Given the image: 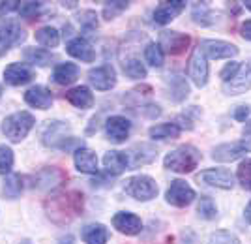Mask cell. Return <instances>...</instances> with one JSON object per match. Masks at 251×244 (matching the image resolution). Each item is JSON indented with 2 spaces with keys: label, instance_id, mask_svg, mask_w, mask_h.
<instances>
[{
  "label": "cell",
  "instance_id": "obj_1",
  "mask_svg": "<svg viewBox=\"0 0 251 244\" xmlns=\"http://www.w3.org/2000/svg\"><path fill=\"white\" fill-rule=\"evenodd\" d=\"M81 211H83V195L79 191L56 193L47 203L49 218H52L54 222H70Z\"/></svg>",
  "mask_w": 251,
  "mask_h": 244
},
{
  "label": "cell",
  "instance_id": "obj_2",
  "mask_svg": "<svg viewBox=\"0 0 251 244\" xmlns=\"http://www.w3.org/2000/svg\"><path fill=\"white\" fill-rule=\"evenodd\" d=\"M201 162V152L191 145H182L176 147L175 150H171L165 160H163V165L165 169L175 171V173H191L193 169H197Z\"/></svg>",
  "mask_w": 251,
  "mask_h": 244
},
{
  "label": "cell",
  "instance_id": "obj_3",
  "mask_svg": "<svg viewBox=\"0 0 251 244\" xmlns=\"http://www.w3.org/2000/svg\"><path fill=\"white\" fill-rule=\"evenodd\" d=\"M36 124V118L28 111H21V113H13L10 117L4 118L2 122V132L4 136L13 141V143H21L23 139L30 134V130Z\"/></svg>",
  "mask_w": 251,
  "mask_h": 244
},
{
  "label": "cell",
  "instance_id": "obj_4",
  "mask_svg": "<svg viewBox=\"0 0 251 244\" xmlns=\"http://www.w3.org/2000/svg\"><path fill=\"white\" fill-rule=\"evenodd\" d=\"M124 191L127 195H131L133 199L139 201H150L157 195V182L148 177V175H135V177H129L124 182Z\"/></svg>",
  "mask_w": 251,
  "mask_h": 244
},
{
  "label": "cell",
  "instance_id": "obj_5",
  "mask_svg": "<svg viewBox=\"0 0 251 244\" xmlns=\"http://www.w3.org/2000/svg\"><path fill=\"white\" fill-rule=\"evenodd\" d=\"M25 40H26V32L19 23L13 19L0 21V56H4L13 45H21Z\"/></svg>",
  "mask_w": 251,
  "mask_h": 244
},
{
  "label": "cell",
  "instance_id": "obj_6",
  "mask_svg": "<svg viewBox=\"0 0 251 244\" xmlns=\"http://www.w3.org/2000/svg\"><path fill=\"white\" fill-rule=\"evenodd\" d=\"M165 199H167L169 205L178 207V209H184V207H188V205L193 203V199H195V190L186 181L176 179V181L171 182L167 193H165Z\"/></svg>",
  "mask_w": 251,
  "mask_h": 244
},
{
  "label": "cell",
  "instance_id": "obj_7",
  "mask_svg": "<svg viewBox=\"0 0 251 244\" xmlns=\"http://www.w3.org/2000/svg\"><path fill=\"white\" fill-rule=\"evenodd\" d=\"M197 181L212 186V188H220V190H230L234 186V177L232 173L223 167H216V169H206L201 171L197 175Z\"/></svg>",
  "mask_w": 251,
  "mask_h": 244
},
{
  "label": "cell",
  "instance_id": "obj_8",
  "mask_svg": "<svg viewBox=\"0 0 251 244\" xmlns=\"http://www.w3.org/2000/svg\"><path fill=\"white\" fill-rule=\"evenodd\" d=\"M188 74L189 79L199 88L206 86V83H208V64H206V56H204V53L201 51L199 47L193 51L191 58H189Z\"/></svg>",
  "mask_w": 251,
  "mask_h": 244
},
{
  "label": "cell",
  "instance_id": "obj_9",
  "mask_svg": "<svg viewBox=\"0 0 251 244\" xmlns=\"http://www.w3.org/2000/svg\"><path fill=\"white\" fill-rule=\"evenodd\" d=\"M88 81L90 85L94 86L96 90H111L113 86L116 85V72L111 64H103V66H98V68H92L88 72Z\"/></svg>",
  "mask_w": 251,
  "mask_h": 244
},
{
  "label": "cell",
  "instance_id": "obj_10",
  "mask_svg": "<svg viewBox=\"0 0 251 244\" xmlns=\"http://www.w3.org/2000/svg\"><path fill=\"white\" fill-rule=\"evenodd\" d=\"M124 154L127 160V167H139V165H147L150 162H154L157 156V150L150 143H137Z\"/></svg>",
  "mask_w": 251,
  "mask_h": 244
},
{
  "label": "cell",
  "instance_id": "obj_11",
  "mask_svg": "<svg viewBox=\"0 0 251 244\" xmlns=\"http://www.w3.org/2000/svg\"><path fill=\"white\" fill-rule=\"evenodd\" d=\"M199 49L204 56L210 58H232L238 54V47L234 43L223 42V40H202Z\"/></svg>",
  "mask_w": 251,
  "mask_h": 244
},
{
  "label": "cell",
  "instance_id": "obj_12",
  "mask_svg": "<svg viewBox=\"0 0 251 244\" xmlns=\"http://www.w3.org/2000/svg\"><path fill=\"white\" fill-rule=\"evenodd\" d=\"M189 45V36L182 32L163 30L159 36V47L169 54H180Z\"/></svg>",
  "mask_w": 251,
  "mask_h": 244
},
{
  "label": "cell",
  "instance_id": "obj_13",
  "mask_svg": "<svg viewBox=\"0 0 251 244\" xmlns=\"http://www.w3.org/2000/svg\"><path fill=\"white\" fill-rule=\"evenodd\" d=\"M129 130H131V122L126 117L115 115V117L107 118L105 122V132H107V137L111 143H124L127 136H129Z\"/></svg>",
  "mask_w": 251,
  "mask_h": 244
},
{
  "label": "cell",
  "instance_id": "obj_14",
  "mask_svg": "<svg viewBox=\"0 0 251 244\" xmlns=\"http://www.w3.org/2000/svg\"><path fill=\"white\" fill-rule=\"evenodd\" d=\"M250 88H251V66L244 62V66H240V72L234 75V79H230L229 83L223 85V92L229 96H238V94H244Z\"/></svg>",
  "mask_w": 251,
  "mask_h": 244
},
{
  "label": "cell",
  "instance_id": "obj_15",
  "mask_svg": "<svg viewBox=\"0 0 251 244\" xmlns=\"http://www.w3.org/2000/svg\"><path fill=\"white\" fill-rule=\"evenodd\" d=\"M68 132H70V128L66 126L64 122H58V120L49 122L47 128H45V132L42 134L43 145L54 147V149H62V145L70 139V137H66Z\"/></svg>",
  "mask_w": 251,
  "mask_h": 244
},
{
  "label": "cell",
  "instance_id": "obj_16",
  "mask_svg": "<svg viewBox=\"0 0 251 244\" xmlns=\"http://www.w3.org/2000/svg\"><path fill=\"white\" fill-rule=\"evenodd\" d=\"M184 10H186V2L184 0L161 2L156 10H154V23H157V25H167L175 17H178Z\"/></svg>",
  "mask_w": 251,
  "mask_h": 244
},
{
  "label": "cell",
  "instance_id": "obj_17",
  "mask_svg": "<svg viewBox=\"0 0 251 244\" xmlns=\"http://www.w3.org/2000/svg\"><path fill=\"white\" fill-rule=\"evenodd\" d=\"M4 79L6 83L11 86H21L30 83L34 79V70L25 66V64H10L6 70H4Z\"/></svg>",
  "mask_w": 251,
  "mask_h": 244
},
{
  "label": "cell",
  "instance_id": "obj_18",
  "mask_svg": "<svg viewBox=\"0 0 251 244\" xmlns=\"http://www.w3.org/2000/svg\"><path fill=\"white\" fill-rule=\"evenodd\" d=\"M246 152H250V149L244 145V141L242 143H223L220 147H216L214 152H212V158L216 160V162H234V160H238L240 156H244Z\"/></svg>",
  "mask_w": 251,
  "mask_h": 244
},
{
  "label": "cell",
  "instance_id": "obj_19",
  "mask_svg": "<svg viewBox=\"0 0 251 244\" xmlns=\"http://www.w3.org/2000/svg\"><path fill=\"white\" fill-rule=\"evenodd\" d=\"M113 225H115V229H118L124 235H137L143 229L141 218L131 213H116L113 216Z\"/></svg>",
  "mask_w": 251,
  "mask_h": 244
},
{
  "label": "cell",
  "instance_id": "obj_20",
  "mask_svg": "<svg viewBox=\"0 0 251 244\" xmlns=\"http://www.w3.org/2000/svg\"><path fill=\"white\" fill-rule=\"evenodd\" d=\"M25 102L30 107H36V109H49L52 106V94L49 88H45L42 85H36L30 86L25 92Z\"/></svg>",
  "mask_w": 251,
  "mask_h": 244
},
{
  "label": "cell",
  "instance_id": "obj_21",
  "mask_svg": "<svg viewBox=\"0 0 251 244\" xmlns=\"http://www.w3.org/2000/svg\"><path fill=\"white\" fill-rule=\"evenodd\" d=\"M68 53L74 58H79L83 62H94L96 60V51L92 47V43L84 38H74L68 43Z\"/></svg>",
  "mask_w": 251,
  "mask_h": 244
},
{
  "label": "cell",
  "instance_id": "obj_22",
  "mask_svg": "<svg viewBox=\"0 0 251 244\" xmlns=\"http://www.w3.org/2000/svg\"><path fill=\"white\" fill-rule=\"evenodd\" d=\"M167 96L171 102L180 104L189 96V85L184 75H171L167 81Z\"/></svg>",
  "mask_w": 251,
  "mask_h": 244
},
{
  "label": "cell",
  "instance_id": "obj_23",
  "mask_svg": "<svg viewBox=\"0 0 251 244\" xmlns=\"http://www.w3.org/2000/svg\"><path fill=\"white\" fill-rule=\"evenodd\" d=\"M75 167L81 173H98V156L94 150L86 149V147H79L74 154Z\"/></svg>",
  "mask_w": 251,
  "mask_h": 244
},
{
  "label": "cell",
  "instance_id": "obj_24",
  "mask_svg": "<svg viewBox=\"0 0 251 244\" xmlns=\"http://www.w3.org/2000/svg\"><path fill=\"white\" fill-rule=\"evenodd\" d=\"M66 100L77 109H90L94 106V94L90 92L88 86H75L66 92Z\"/></svg>",
  "mask_w": 251,
  "mask_h": 244
},
{
  "label": "cell",
  "instance_id": "obj_25",
  "mask_svg": "<svg viewBox=\"0 0 251 244\" xmlns=\"http://www.w3.org/2000/svg\"><path fill=\"white\" fill-rule=\"evenodd\" d=\"M191 17L201 27H210V25H216V23L220 21V15L216 11L210 10L208 2H193Z\"/></svg>",
  "mask_w": 251,
  "mask_h": 244
},
{
  "label": "cell",
  "instance_id": "obj_26",
  "mask_svg": "<svg viewBox=\"0 0 251 244\" xmlns=\"http://www.w3.org/2000/svg\"><path fill=\"white\" fill-rule=\"evenodd\" d=\"M81 237L86 244H105L109 241V229L103 223H88L83 227Z\"/></svg>",
  "mask_w": 251,
  "mask_h": 244
},
{
  "label": "cell",
  "instance_id": "obj_27",
  "mask_svg": "<svg viewBox=\"0 0 251 244\" xmlns=\"http://www.w3.org/2000/svg\"><path fill=\"white\" fill-rule=\"evenodd\" d=\"M77 77H79V68H77V64H74V62L58 64V66L54 68V72H52V79H54V83H58V85H72Z\"/></svg>",
  "mask_w": 251,
  "mask_h": 244
},
{
  "label": "cell",
  "instance_id": "obj_28",
  "mask_svg": "<svg viewBox=\"0 0 251 244\" xmlns=\"http://www.w3.org/2000/svg\"><path fill=\"white\" fill-rule=\"evenodd\" d=\"M23 58L25 62L36 64V66H51V62L56 60V56L49 53L47 49H36V47H26L23 51Z\"/></svg>",
  "mask_w": 251,
  "mask_h": 244
},
{
  "label": "cell",
  "instance_id": "obj_29",
  "mask_svg": "<svg viewBox=\"0 0 251 244\" xmlns=\"http://www.w3.org/2000/svg\"><path fill=\"white\" fill-rule=\"evenodd\" d=\"M103 165L109 175H120L122 171L127 167V160H126L124 152L118 150H111L103 156Z\"/></svg>",
  "mask_w": 251,
  "mask_h": 244
},
{
  "label": "cell",
  "instance_id": "obj_30",
  "mask_svg": "<svg viewBox=\"0 0 251 244\" xmlns=\"http://www.w3.org/2000/svg\"><path fill=\"white\" fill-rule=\"evenodd\" d=\"M148 136L152 139H176L180 136V128L175 122H165V124H156L148 130Z\"/></svg>",
  "mask_w": 251,
  "mask_h": 244
},
{
  "label": "cell",
  "instance_id": "obj_31",
  "mask_svg": "<svg viewBox=\"0 0 251 244\" xmlns=\"http://www.w3.org/2000/svg\"><path fill=\"white\" fill-rule=\"evenodd\" d=\"M36 42L43 47H56L60 43V34L54 27H42L36 30Z\"/></svg>",
  "mask_w": 251,
  "mask_h": 244
},
{
  "label": "cell",
  "instance_id": "obj_32",
  "mask_svg": "<svg viewBox=\"0 0 251 244\" xmlns=\"http://www.w3.org/2000/svg\"><path fill=\"white\" fill-rule=\"evenodd\" d=\"M64 175L54 167H47L38 175V186L40 188H54L56 184H60Z\"/></svg>",
  "mask_w": 251,
  "mask_h": 244
},
{
  "label": "cell",
  "instance_id": "obj_33",
  "mask_svg": "<svg viewBox=\"0 0 251 244\" xmlns=\"http://www.w3.org/2000/svg\"><path fill=\"white\" fill-rule=\"evenodd\" d=\"M124 74L129 77V79H145L147 77V68H145V64L141 62L139 58L135 56H131V58H127L124 60Z\"/></svg>",
  "mask_w": 251,
  "mask_h": 244
},
{
  "label": "cell",
  "instance_id": "obj_34",
  "mask_svg": "<svg viewBox=\"0 0 251 244\" xmlns=\"http://www.w3.org/2000/svg\"><path fill=\"white\" fill-rule=\"evenodd\" d=\"M23 191V179L19 175H8L6 181H4V195L10 197V199H15L19 197Z\"/></svg>",
  "mask_w": 251,
  "mask_h": 244
},
{
  "label": "cell",
  "instance_id": "obj_35",
  "mask_svg": "<svg viewBox=\"0 0 251 244\" xmlns=\"http://www.w3.org/2000/svg\"><path fill=\"white\" fill-rule=\"evenodd\" d=\"M145 58L152 68H161L163 66V49L159 47V43H148L145 49Z\"/></svg>",
  "mask_w": 251,
  "mask_h": 244
},
{
  "label": "cell",
  "instance_id": "obj_36",
  "mask_svg": "<svg viewBox=\"0 0 251 244\" xmlns=\"http://www.w3.org/2000/svg\"><path fill=\"white\" fill-rule=\"evenodd\" d=\"M129 8V2L126 0H113V2H105L103 6V17L107 21H113L120 13H124Z\"/></svg>",
  "mask_w": 251,
  "mask_h": 244
},
{
  "label": "cell",
  "instance_id": "obj_37",
  "mask_svg": "<svg viewBox=\"0 0 251 244\" xmlns=\"http://www.w3.org/2000/svg\"><path fill=\"white\" fill-rule=\"evenodd\" d=\"M197 213H199V216L204 218V220H214L216 214H218L216 203L212 201L210 197H206V195H202L199 199V205H197Z\"/></svg>",
  "mask_w": 251,
  "mask_h": 244
},
{
  "label": "cell",
  "instance_id": "obj_38",
  "mask_svg": "<svg viewBox=\"0 0 251 244\" xmlns=\"http://www.w3.org/2000/svg\"><path fill=\"white\" fill-rule=\"evenodd\" d=\"M236 179L242 184L244 190L251 191V158L244 160L240 165H238V173H236Z\"/></svg>",
  "mask_w": 251,
  "mask_h": 244
},
{
  "label": "cell",
  "instance_id": "obj_39",
  "mask_svg": "<svg viewBox=\"0 0 251 244\" xmlns=\"http://www.w3.org/2000/svg\"><path fill=\"white\" fill-rule=\"evenodd\" d=\"M13 167V150L6 145H0V175H8Z\"/></svg>",
  "mask_w": 251,
  "mask_h": 244
},
{
  "label": "cell",
  "instance_id": "obj_40",
  "mask_svg": "<svg viewBox=\"0 0 251 244\" xmlns=\"http://www.w3.org/2000/svg\"><path fill=\"white\" fill-rule=\"evenodd\" d=\"M210 244H240V241H238L236 235H232L230 231L220 229V231L212 233V237H210Z\"/></svg>",
  "mask_w": 251,
  "mask_h": 244
},
{
  "label": "cell",
  "instance_id": "obj_41",
  "mask_svg": "<svg viewBox=\"0 0 251 244\" xmlns=\"http://www.w3.org/2000/svg\"><path fill=\"white\" fill-rule=\"evenodd\" d=\"M79 23H81V28H83L84 32L96 30V28H98V15H96V11H92V10L83 11V13L79 15Z\"/></svg>",
  "mask_w": 251,
  "mask_h": 244
},
{
  "label": "cell",
  "instance_id": "obj_42",
  "mask_svg": "<svg viewBox=\"0 0 251 244\" xmlns=\"http://www.w3.org/2000/svg\"><path fill=\"white\" fill-rule=\"evenodd\" d=\"M40 10H42V2H19V8H17V11L25 19L36 17L40 13Z\"/></svg>",
  "mask_w": 251,
  "mask_h": 244
},
{
  "label": "cell",
  "instance_id": "obj_43",
  "mask_svg": "<svg viewBox=\"0 0 251 244\" xmlns=\"http://www.w3.org/2000/svg\"><path fill=\"white\" fill-rule=\"evenodd\" d=\"M240 66H242V64H238V62L227 64V66H225V68L220 72V77L223 79V83H229L230 79H234V75L240 72Z\"/></svg>",
  "mask_w": 251,
  "mask_h": 244
},
{
  "label": "cell",
  "instance_id": "obj_44",
  "mask_svg": "<svg viewBox=\"0 0 251 244\" xmlns=\"http://www.w3.org/2000/svg\"><path fill=\"white\" fill-rule=\"evenodd\" d=\"M17 8H19V2H15V0H0V17H4L6 13L17 10Z\"/></svg>",
  "mask_w": 251,
  "mask_h": 244
},
{
  "label": "cell",
  "instance_id": "obj_45",
  "mask_svg": "<svg viewBox=\"0 0 251 244\" xmlns=\"http://www.w3.org/2000/svg\"><path fill=\"white\" fill-rule=\"evenodd\" d=\"M141 115L148 118H156L161 115V111H159V106H145L141 107Z\"/></svg>",
  "mask_w": 251,
  "mask_h": 244
},
{
  "label": "cell",
  "instance_id": "obj_46",
  "mask_svg": "<svg viewBox=\"0 0 251 244\" xmlns=\"http://www.w3.org/2000/svg\"><path fill=\"white\" fill-rule=\"evenodd\" d=\"M250 111H251L250 106H238L234 109V118L240 120V122H246V118L250 117Z\"/></svg>",
  "mask_w": 251,
  "mask_h": 244
},
{
  "label": "cell",
  "instance_id": "obj_47",
  "mask_svg": "<svg viewBox=\"0 0 251 244\" xmlns=\"http://www.w3.org/2000/svg\"><path fill=\"white\" fill-rule=\"evenodd\" d=\"M240 34L244 40H250L251 42V19L250 21H244L240 27Z\"/></svg>",
  "mask_w": 251,
  "mask_h": 244
},
{
  "label": "cell",
  "instance_id": "obj_48",
  "mask_svg": "<svg viewBox=\"0 0 251 244\" xmlns=\"http://www.w3.org/2000/svg\"><path fill=\"white\" fill-rule=\"evenodd\" d=\"M244 145L251 150V120L244 126Z\"/></svg>",
  "mask_w": 251,
  "mask_h": 244
},
{
  "label": "cell",
  "instance_id": "obj_49",
  "mask_svg": "<svg viewBox=\"0 0 251 244\" xmlns=\"http://www.w3.org/2000/svg\"><path fill=\"white\" fill-rule=\"evenodd\" d=\"M244 216H246V220L251 223V201H250V205L246 207V211H244Z\"/></svg>",
  "mask_w": 251,
  "mask_h": 244
},
{
  "label": "cell",
  "instance_id": "obj_50",
  "mask_svg": "<svg viewBox=\"0 0 251 244\" xmlns=\"http://www.w3.org/2000/svg\"><path fill=\"white\" fill-rule=\"evenodd\" d=\"M244 6H246V8L251 11V0H246V2H244Z\"/></svg>",
  "mask_w": 251,
  "mask_h": 244
},
{
  "label": "cell",
  "instance_id": "obj_51",
  "mask_svg": "<svg viewBox=\"0 0 251 244\" xmlns=\"http://www.w3.org/2000/svg\"><path fill=\"white\" fill-rule=\"evenodd\" d=\"M0 98H2V85H0Z\"/></svg>",
  "mask_w": 251,
  "mask_h": 244
},
{
  "label": "cell",
  "instance_id": "obj_52",
  "mask_svg": "<svg viewBox=\"0 0 251 244\" xmlns=\"http://www.w3.org/2000/svg\"><path fill=\"white\" fill-rule=\"evenodd\" d=\"M248 64H250V66H251V60H250V62H248Z\"/></svg>",
  "mask_w": 251,
  "mask_h": 244
}]
</instances>
